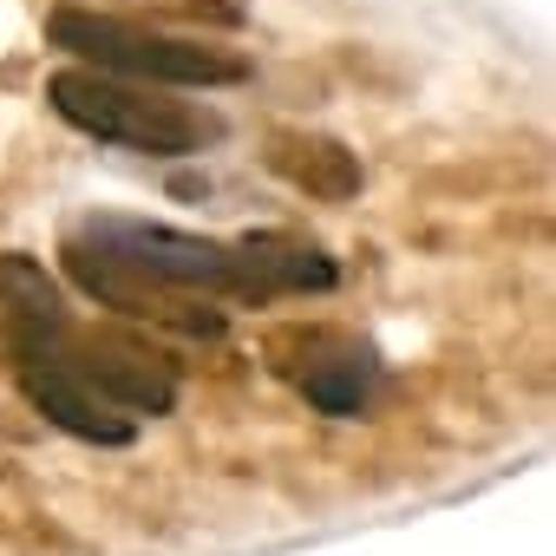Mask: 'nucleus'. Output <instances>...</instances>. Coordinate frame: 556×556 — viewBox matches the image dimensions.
<instances>
[{"instance_id":"f257e3e1","label":"nucleus","mask_w":556,"mask_h":556,"mask_svg":"<svg viewBox=\"0 0 556 556\" xmlns=\"http://www.w3.org/2000/svg\"><path fill=\"white\" fill-rule=\"evenodd\" d=\"M47 99L66 125H79L92 138H112V144H131V151H151V157H184V151H203V144L223 138V125L203 105L164 99L157 86H131V79H112V73H92V66L53 73Z\"/></svg>"},{"instance_id":"f03ea898","label":"nucleus","mask_w":556,"mask_h":556,"mask_svg":"<svg viewBox=\"0 0 556 556\" xmlns=\"http://www.w3.org/2000/svg\"><path fill=\"white\" fill-rule=\"evenodd\" d=\"M53 47L79 53L92 73L131 79V86H236L249 79V66L223 47H197V40H170V34H144L131 21L112 14H86V8H60L47 21Z\"/></svg>"},{"instance_id":"7ed1b4c3","label":"nucleus","mask_w":556,"mask_h":556,"mask_svg":"<svg viewBox=\"0 0 556 556\" xmlns=\"http://www.w3.org/2000/svg\"><path fill=\"white\" fill-rule=\"evenodd\" d=\"M73 242L99 249L105 262H118L125 275H138L144 289H170V295H229V302H236L229 242H203V236L157 229V223H125V216H92V223L73 229Z\"/></svg>"},{"instance_id":"20e7f679","label":"nucleus","mask_w":556,"mask_h":556,"mask_svg":"<svg viewBox=\"0 0 556 556\" xmlns=\"http://www.w3.org/2000/svg\"><path fill=\"white\" fill-rule=\"evenodd\" d=\"M47 348L99 393V400H112L118 413H170L177 406V374L151 354V348H131V341H118V334H86V328H47Z\"/></svg>"},{"instance_id":"39448f33","label":"nucleus","mask_w":556,"mask_h":556,"mask_svg":"<svg viewBox=\"0 0 556 556\" xmlns=\"http://www.w3.org/2000/svg\"><path fill=\"white\" fill-rule=\"evenodd\" d=\"M8 341H14V374H21V387H27V400L53 419V426H66L73 439H86V445H131L138 439V419L131 413H118L112 400H99L53 348H47V334H34V328H8Z\"/></svg>"},{"instance_id":"423d86ee","label":"nucleus","mask_w":556,"mask_h":556,"mask_svg":"<svg viewBox=\"0 0 556 556\" xmlns=\"http://www.w3.org/2000/svg\"><path fill=\"white\" fill-rule=\"evenodd\" d=\"M275 374H289L302 387V400L321 406V413H334V419L367 413V400L380 387L374 348H361V341H348L334 328H295V334H282V341H275Z\"/></svg>"},{"instance_id":"0eeeda50","label":"nucleus","mask_w":556,"mask_h":556,"mask_svg":"<svg viewBox=\"0 0 556 556\" xmlns=\"http://www.w3.org/2000/svg\"><path fill=\"white\" fill-rule=\"evenodd\" d=\"M66 268H73V282H79L86 295H99L105 308H125V315H138V321H164V328H184V334H203V341L223 334V315L203 308L197 295L144 289L138 275H125L118 262H105L99 249H86V242H73V236H66Z\"/></svg>"},{"instance_id":"6e6552de","label":"nucleus","mask_w":556,"mask_h":556,"mask_svg":"<svg viewBox=\"0 0 556 556\" xmlns=\"http://www.w3.org/2000/svg\"><path fill=\"white\" fill-rule=\"evenodd\" d=\"M229 262H236V302L334 289V262L295 236H242V242H229Z\"/></svg>"},{"instance_id":"1a4fd4ad","label":"nucleus","mask_w":556,"mask_h":556,"mask_svg":"<svg viewBox=\"0 0 556 556\" xmlns=\"http://www.w3.org/2000/svg\"><path fill=\"white\" fill-rule=\"evenodd\" d=\"M268 170L289 177L308 197H321V203L361 197V157L341 138H321V131H275L268 138Z\"/></svg>"},{"instance_id":"9d476101","label":"nucleus","mask_w":556,"mask_h":556,"mask_svg":"<svg viewBox=\"0 0 556 556\" xmlns=\"http://www.w3.org/2000/svg\"><path fill=\"white\" fill-rule=\"evenodd\" d=\"M0 302H8V328L47 334V328H66L73 321L66 302H60V289H53V275L34 255H0Z\"/></svg>"}]
</instances>
